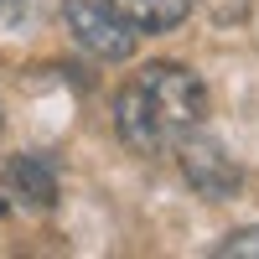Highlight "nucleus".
Returning a JSON list of instances; mask_svg holds the SVG:
<instances>
[{"mask_svg": "<svg viewBox=\"0 0 259 259\" xmlns=\"http://www.w3.org/2000/svg\"><path fill=\"white\" fill-rule=\"evenodd\" d=\"M135 83L150 99V109H156V119H161V130L171 140L207 119V83L192 68H182V62H145L135 73Z\"/></svg>", "mask_w": 259, "mask_h": 259, "instance_id": "obj_1", "label": "nucleus"}, {"mask_svg": "<svg viewBox=\"0 0 259 259\" xmlns=\"http://www.w3.org/2000/svg\"><path fill=\"white\" fill-rule=\"evenodd\" d=\"M62 26L99 62H130L135 47H140V31L130 26L109 0H62Z\"/></svg>", "mask_w": 259, "mask_h": 259, "instance_id": "obj_2", "label": "nucleus"}, {"mask_svg": "<svg viewBox=\"0 0 259 259\" xmlns=\"http://www.w3.org/2000/svg\"><path fill=\"white\" fill-rule=\"evenodd\" d=\"M171 150H177V166H182V177H187V187L197 192V197H207V202H233V197L244 192V166L233 161L212 135H202V124L187 130V135H177Z\"/></svg>", "mask_w": 259, "mask_h": 259, "instance_id": "obj_3", "label": "nucleus"}, {"mask_svg": "<svg viewBox=\"0 0 259 259\" xmlns=\"http://www.w3.org/2000/svg\"><path fill=\"white\" fill-rule=\"evenodd\" d=\"M114 130L135 156H166L171 150V135L161 130V119H156V109H150V99L140 94L135 78L114 94Z\"/></svg>", "mask_w": 259, "mask_h": 259, "instance_id": "obj_4", "label": "nucleus"}, {"mask_svg": "<svg viewBox=\"0 0 259 259\" xmlns=\"http://www.w3.org/2000/svg\"><path fill=\"white\" fill-rule=\"evenodd\" d=\"M6 182L16 187V197L26 202V207H57L62 197V187H57V166L41 156V150H26V156H11L6 161Z\"/></svg>", "mask_w": 259, "mask_h": 259, "instance_id": "obj_5", "label": "nucleus"}, {"mask_svg": "<svg viewBox=\"0 0 259 259\" xmlns=\"http://www.w3.org/2000/svg\"><path fill=\"white\" fill-rule=\"evenodd\" d=\"M109 6L135 26L140 36H161V31H177L182 21L192 16V0H109Z\"/></svg>", "mask_w": 259, "mask_h": 259, "instance_id": "obj_6", "label": "nucleus"}, {"mask_svg": "<svg viewBox=\"0 0 259 259\" xmlns=\"http://www.w3.org/2000/svg\"><path fill=\"white\" fill-rule=\"evenodd\" d=\"M218 259H259V223H249V228H233L228 239L218 244Z\"/></svg>", "mask_w": 259, "mask_h": 259, "instance_id": "obj_7", "label": "nucleus"}, {"mask_svg": "<svg viewBox=\"0 0 259 259\" xmlns=\"http://www.w3.org/2000/svg\"><path fill=\"white\" fill-rule=\"evenodd\" d=\"M21 6L26 0H0V16H21Z\"/></svg>", "mask_w": 259, "mask_h": 259, "instance_id": "obj_8", "label": "nucleus"}, {"mask_svg": "<svg viewBox=\"0 0 259 259\" xmlns=\"http://www.w3.org/2000/svg\"><path fill=\"white\" fill-rule=\"evenodd\" d=\"M0 130H6V104H0Z\"/></svg>", "mask_w": 259, "mask_h": 259, "instance_id": "obj_9", "label": "nucleus"}]
</instances>
